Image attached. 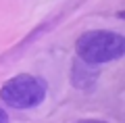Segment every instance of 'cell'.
Here are the masks:
<instances>
[{"label": "cell", "instance_id": "1", "mask_svg": "<svg viewBox=\"0 0 125 123\" xmlns=\"http://www.w3.org/2000/svg\"><path fill=\"white\" fill-rule=\"evenodd\" d=\"M75 52L79 58L92 65L119 61L125 52V38L117 31L108 29H92L83 31L75 42Z\"/></svg>", "mask_w": 125, "mask_h": 123}, {"label": "cell", "instance_id": "2", "mask_svg": "<svg viewBox=\"0 0 125 123\" xmlns=\"http://www.w3.org/2000/svg\"><path fill=\"white\" fill-rule=\"evenodd\" d=\"M48 94V84L42 77L31 73H19L6 79L0 88V100L13 109H33L42 104Z\"/></svg>", "mask_w": 125, "mask_h": 123}, {"label": "cell", "instance_id": "3", "mask_svg": "<svg viewBox=\"0 0 125 123\" xmlns=\"http://www.w3.org/2000/svg\"><path fill=\"white\" fill-rule=\"evenodd\" d=\"M98 77H100V71L96 65L85 63L79 56L73 58V63H71V84H73V88L83 90V92H92L96 88V84H98Z\"/></svg>", "mask_w": 125, "mask_h": 123}, {"label": "cell", "instance_id": "4", "mask_svg": "<svg viewBox=\"0 0 125 123\" xmlns=\"http://www.w3.org/2000/svg\"><path fill=\"white\" fill-rule=\"evenodd\" d=\"M0 123H9V113L0 106Z\"/></svg>", "mask_w": 125, "mask_h": 123}, {"label": "cell", "instance_id": "5", "mask_svg": "<svg viewBox=\"0 0 125 123\" xmlns=\"http://www.w3.org/2000/svg\"><path fill=\"white\" fill-rule=\"evenodd\" d=\"M77 123H108V121H102V119H85V121H77Z\"/></svg>", "mask_w": 125, "mask_h": 123}]
</instances>
